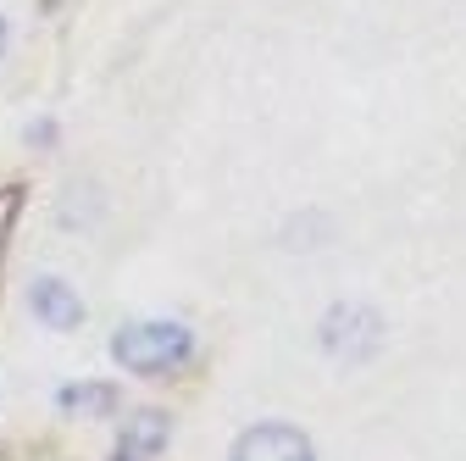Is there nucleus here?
<instances>
[{
	"label": "nucleus",
	"instance_id": "1",
	"mask_svg": "<svg viewBox=\"0 0 466 461\" xmlns=\"http://www.w3.org/2000/svg\"><path fill=\"white\" fill-rule=\"evenodd\" d=\"M111 356L139 378H156V373H172V367H184L195 356V333L184 323L145 317V323H128V328L111 333Z\"/></svg>",
	"mask_w": 466,
	"mask_h": 461
},
{
	"label": "nucleus",
	"instance_id": "2",
	"mask_svg": "<svg viewBox=\"0 0 466 461\" xmlns=\"http://www.w3.org/2000/svg\"><path fill=\"white\" fill-rule=\"evenodd\" d=\"M383 344V317L372 306H333L322 317V351L339 362H367Z\"/></svg>",
	"mask_w": 466,
	"mask_h": 461
},
{
	"label": "nucleus",
	"instance_id": "3",
	"mask_svg": "<svg viewBox=\"0 0 466 461\" xmlns=\"http://www.w3.org/2000/svg\"><path fill=\"white\" fill-rule=\"evenodd\" d=\"M228 461H317V450H311V439L300 428H289V423H256V428H245L239 439H233Z\"/></svg>",
	"mask_w": 466,
	"mask_h": 461
},
{
	"label": "nucleus",
	"instance_id": "4",
	"mask_svg": "<svg viewBox=\"0 0 466 461\" xmlns=\"http://www.w3.org/2000/svg\"><path fill=\"white\" fill-rule=\"evenodd\" d=\"M28 312H34L45 328H78V323H84V301L67 290L62 278H34V290H28Z\"/></svg>",
	"mask_w": 466,
	"mask_h": 461
},
{
	"label": "nucleus",
	"instance_id": "5",
	"mask_svg": "<svg viewBox=\"0 0 466 461\" xmlns=\"http://www.w3.org/2000/svg\"><path fill=\"white\" fill-rule=\"evenodd\" d=\"M167 445V417L161 412H139L123 423V439H116V461H156Z\"/></svg>",
	"mask_w": 466,
	"mask_h": 461
},
{
	"label": "nucleus",
	"instance_id": "6",
	"mask_svg": "<svg viewBox=\"0 0 466 461\" xmlns=\"http://www.w3.org/2000/svg\"><path fill=\"white\" fill-rule=\"evenodd\" d=\"M56 406L78 412V417H106V412H116V389L111 384H62L56 389Z\"/></svg>",
	"mask_w": 466,
	"mask_h": 461
},
{
	"label": "nucleus",
	"instance_id": "7",
	"mask_svg": "<svg viewBox=\"0 0 466 461\" xmlns=\"http://www.w3.org/2000/svg\"><path fill=\"white\" fill-rule=\"evenodd\" d=\"M0 56H6V17H0Z\"/></svg>",
	"mask_w": 466,
	"mask_h": 461
}]
</instances>
